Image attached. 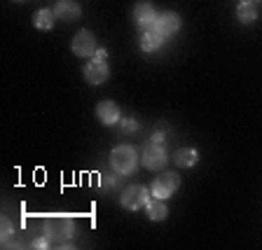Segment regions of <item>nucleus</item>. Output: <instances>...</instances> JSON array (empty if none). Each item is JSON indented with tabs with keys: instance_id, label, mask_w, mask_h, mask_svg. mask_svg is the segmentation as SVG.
<instances>
[{
	"instance_id": "obj_1",
	"label": "nucleus",
	"mask_w": 262,
	"mask_h": 250,
	"mask_svg": "<svg viewBox=\"0 0 262 250\" xmlns=\"http://www.w3.org/2000/svg\"><path fill=\"white\" fill-rule=\"evenodd\" d=\"M110 166H113L117 173H122V175L134 173L136 166H138V152L131 145L115 147L113 152H110Z\"/></svg>"
},
{
	"instance_id": "obj_2",
	"label": "nucleus",
	"mask_w": 262,
	"mask_h": 250,
	"mask_svg": "<svg viewBox=\"0 0 262 250\" xmlns=\"http://www.w3.org/2000/svg\"><path fill=\"white\" fill-rule=\"evenodd\" d=\"M166 162H169V154H166L164 143H157L150 138L145 143V147H143V164H145V169H152V171L164 169Z\"/></svg>"
},
{
	"instance_id": "obj_3",
	"label": "nucleus",
	"mask_w": 262,
	"mask_h": 250,
	"mask_svg": "<svg viewBox=\"0 0 262 250\" xmlns=\"http://www.w3.org/2000/svg\"><path fill=\"white\" fill-rule=\"evenodd\" d=\"M180 187V175L173 171H166V173H159L152 183V196L159 199H169L171 194H176V190Z\"/></svg>"
},
{
	"instance_id": "obj_4",
	"label": "nucleus",
	"mask_w": 262,
	"mask_h": 250,
	"mask_svg": "<svg viewBox=\"0 0 262 250\" xmlns=\"http://www.w3.org/2000/svg\"><path fill=\"white\" fill-rule=\"evenodd\" d=\"M147 199H150V194H147L145 185H129L120 196L122 206H124L126 211H138V208H143L147 203Z\"/></svg>"
},
{
	"instance_id": "obj_5",
	"label": "nucleus",
	"mask_w": 262,
	"mask_h": 250,
	"mask_svg": "<svg viewBox=\"0 0 262 250\" xmlns=\"http://www.w3.org/2000/svg\"><path fill=\"white\" fill-rule=\"evenodd\" d=\"M152 28L162 35V38H171V35L178 33V28H180V16L176 14V12H162V14H157Z\"/></svg>"
},
{
	"instance_id": "obj_6",
	"label": "nucleus",
	"mask_w": 262,
	"mask_h": 250,
	"mask_svg": "<svg viewBox=\"0 0 262 250\" xmlns=\"http://www.w3.org/2000/svg\"><path fill=\"white\" fill-rule=\"evenodd\" d=\"M45 232H47V239L49 241H68L73 236V232H75V227H73L68 220H49L47 224H45Z\"/></svg>"
},
{
	"instance_id": "obj_7",
	"label": "nucleus",
	"mask_w": 262,
	"mask_h": 250,
	"mask_svg": "<svg viewBox=\"0 0 262 250\" xmlns=\"http://www.w3.org/2000/svg\"><path fill=\"white\" fill-rule=\"evenodd\" d=\"M110 75V68L105 61H89L87 65H84V80L89 82V84H103L105 80H108Z\"/></svg>"
},
{
	"instance_id": "obj_8",
	"label": "nucleus",
	"mask_w": 262,
	"mask_h": 250,
	"mask_svg": "<svg viewBox=\"0 0 262 250\" xmlns=\"http://www.w3.org/2000/svg\"><path fill=\"white\" fill-rule=\"evenodd\" d=\"M71 47L77 56H92L94 52H96V38L92 35V31H80L75 38H73Z\"/></svg>"
},
{
	"instance_id": "obj_9",
	"label": "nucleus",
	"mask_w": 262,
	"mask_h": 250,
	"mask_svg": "<svg viewBox=\"0 0 262 250\" xmlns=\"http://www.w3.org/2000/svg\"><path fill=\"white\" fill-rule=\"evenodd\" d=\"M134 19H136V24L141 26V31H145V28H150L155 24V19H157V12H155V7L150 5V3H138L136 7H134Z\"/></svg>"
},
{
	"instance_id": "obj_10",
	"label": "nucleus",
	"mask_w": 262,
	"mask_h": 250,
	"mask_svg": "<svg viewBox=\"0 0 262 250\" xmlns=\"http://www.w3.org/2000/svg\"><path fill=\"white\" fill-rule=\"evenodd\" d=\"M54 14H56V19H61V21H75V19H80L82 10L77 3H73V0H59L54 7Z\"/></svg>"
},
{
	"instance_id": "obj_11",
	"label": "nucleus",
	"mask_w": 262,
	"mask_h": 250,
	"mask_svg": "<svg viewBox=\"0 0 262 250\" xmlns=\"http://www.w3.org/2000/svg\"><path fill=\"white\" fill-rule=\"evenodd\" d=\"M96 117L103 124H115V122H120V108H117V103L115 101H101V103L96 105Z\"/></svg>"
},
{
	"instance_id": "obj_12",
	"label": "nucleus",
	"mask_w": 262,
	"mask_h": 250,
	"mask_svg": "<svg viewBox=\"0 0 262 250\" xmlns=\"http://www.w3.org/2000/svg\"><path fill=\"white\" fill-rule=\"evenodd\" d=\"M145 211H147V218L152 220V222H159V220H164L166 215H169V208H166L164 199H159V196H155V199H147Z\"/></svg>"
},
{
	"instance_id": "obj_13",
	"label": "nucleus",
	"mask_w": 262,
	"mask_h": 250,
	"mask_svg": "<svg viewBox=\"0 0 262 250\" xmlns=\"http://www.w3.org/2000/svg\"><path fill=\"white\" fill-rule=\"evenodd\" d=\"M196 159H199V152H196L194 147H183V150H178L173 154L176 166H180V169H192L196 164Z\"/></svg>"
},
{
	"instance_id": "obj_14",
	"label": "nucleus",
	"mask_w": 262,
	"mask_h": 250,
	"mask_svg": "<svg viewBox=\"0 0 262 250\" xmlns=\"http://www.w3.org/2000/svg\"><path fill=\"white\" fill-rule=\"evenodd\" d=\"M162 40H164V38L159 35L157 31H155L152 26L145 28V31H143V35H141V47H143V52H155V49H159Z\"/></svg>"
},
{
	"instance_id": "obj_15",
	"label": "nucleus",
	"mask_w": 262,
	"mask_h": 250,
	"mask_svg": "<svg viewBox=\"0 0 262 250\" xmlns=\"http://www.w3.org/2000/svg\"><path fill=\"white\" fill-rule=\"evenodd\" d=\"M54 19H56V14L52 10H38L33 14V26L40 28V31H49V28L54 26Z\"/></svg>"
},
{
	"instance_id": "obj_16",
	"label": "nucleus",
	"mask_w": 262,
	"mask_h": 250,
	"mask_svg": "<svg viewBox=\"0 0 262 250\" xmlns=\"http://www.w3.org/2000/svg\"><path fill=\"white\" fill-rule=\"evenodd\" d=\"M236 16H239L241 24H253L257 19L255 5H253L251 0H244V3H239V7H236Z\"/></svg>"
},
{
	"instance_id": "obj_17",
	"label": "nucleus",
	"mask_w": 262,
	"mask_h": 250,
	"mask_svg": "<svg viewBox=\"0 0 262 250\" xmlns=\"http://www.w3.org/2000/svg\"><path fill=\"white\" fill-rule=\"evenodd\" d=\"M117 175H122V173H117L115 169L110 171V173H103V175H101V183H98V190H101V192H108L110 187H115V185H117V180H120Z\"/></svg>"
},
{
	"instance_id": "obj_18",
	"label": "nucleus",
	"mask_w": 262,
	"mask_h": 250,
	"mask_svg": "<svg viewBox=\"0 0 262 250\" xmlns=\"http://www.w3.org/2000/svg\"><path fill=\"white\" fill-rule=\"evenodd\" d=\"M122 133H136V129H138V124L134 120H122Z\"/></svg>"
},
{
	"instance_id": "obj_19",
	"label": "nucleus",
	"mask_w": 262,
	"mask_h": 250,
	"mask_svg": "<svg viewBox=\"0 0 262 250\" xmlns=\"http://www.w3.org/2000/svg\"><path fill=\"white\" fill-rule=\"evenodd\" d=\"M0 234H3V241H10V236H12V222L7 218H3V229H0Z\"/></svg>"
},
{
	"instance_id": "obj_20",
	"label": "nucleus",
	"mask_w": 262,
	"mask_h": 250,
	"mask_svg": "<svg viewBox=\"0 0 262 250\" xmlns=\"http://www.w3.org/2000/svg\"><path fill=\"white\" fill-rule=\"evenodd\" d=\"M47 241L49 239H35V241H33V248H47V245H49Z\"/></svg>"
},
{
	"instance_id": "obj_21",
	"label": "nucleus",
	"mask_w": 262,
	"mask_h": 250,
	"mask_svg": "<svg viewBox=\"0 0 262 250\" xmlns=\"http://www.w3.org/2000/svg\"><path fill=\"white\" fill-rule=\"evenodd\" d=\"M105 56H108L105 49H96V61H105Z\"/></svg>"
}]
</instances>
